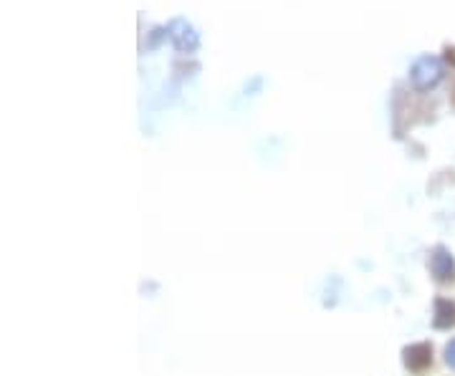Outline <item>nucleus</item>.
I'll list each match as a JSON object with an SVG mask.
<instances>
[{
	"mask_svg": "<svg viewBox=\"0 0 455 376\" xmlns=\"http://www.w3.org/2000/svg\"><path fill=\"white\" fill-rule=\"evenodd\" d=\"M402 364H405V369L412 371V374H422V371L433 364V346L425 341L405 346V349H402Z\"/></svg>",
	"mask_w": 455,
	"mask_h": 376,
	"instance_id": "f257e3e1",
	"label": "nucleus"
},
{
	"mask_svg": "<svg viewBox=\"0 0 455 376\" xmlns=\"http://www.w3.org/2000/svg\"><path fill=\"white\" fill-rule=\"evenodd\" d=\"M412 83H415L420 91H428L433 89L435 83L440 81V76H443V71H440V63L435 61V58H420V61L412 66Z\"/></svg>",
	"mask_w": 455,
	"mask_h": 376,
	"instance_id": "f03ea898",
	"label": "nucleus"
},
{
	"mask_svg": "<svg viewBox=\"0 0 455 376\" xmlns=\"http://www.w3.org/2000/svg\"><path fill=\"white\" fill-rule=\"evenodd\" d=\"M430 271H433L435 281H440V283L455 281V260L448 248L438 245V248L433 250V255H430Z\"/></svg>",
	"mask_w": 455,
	"mask_h": 376,
	"instance_id": "7ed1b4c3",
	"label": "nucleus"
},
{
	"mask_svg": "<svg viewBox=\"0 0 455 376\" xmlns=\"http://www.w3.org/2000/svg\"><path fill=\"white\" fill-rule=\"evenodd\" d=\"M435 328H450L455 326V303L448 298L435 301V315H433Z\"/></svg>",
	"mask_w": 455,
	"mask_h": 376,
	"instance_id": "20e7f679",
	"label": "nucleus"
},
{
	"mask_svg": "<svg viewBox=\"0 0 455 376\" xmlns=\"http://www.w3.org/2000/svg\"><path fill=\"white\" fill-rule=\"evenodd\" d=\"M445 361H448V366H453L455 369V338L445 346Z\"/></svg>",
	"mask_w": 455,
	"mask_h": 376,
	"instance_id": "39448f33",
	"label": "nucleus"
},
{
	"mask_svg": "<svg viewBox=\"0 0 455 376\" xmlns=\"http://www.w3.org/2000/svg\"><path fill=\"white\" fill-rule=\"evenodd\" d=\"M445 61H448L450 66H455V46H448V48H445Z\"/></svg>",
	"mask_w": 455,
	"mask_h": 376,
	"instance_id": "423d86ee",
	"label": "nucleus"
}]
</instances>
